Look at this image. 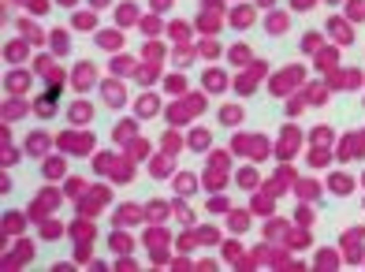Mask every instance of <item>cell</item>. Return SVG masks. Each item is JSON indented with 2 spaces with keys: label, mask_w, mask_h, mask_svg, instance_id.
<instances>
[{
  "label": "cell",
  "mask_w": 365,
  "mask_h": 272,
  "mask_svg": "<svg viewBox=\"0 0 365 272\" xmlns=\"http://www.w3.org/2000/svg\"><path fill=\"white\" fill-rule=\"evenodd\" d=\"M328 30H332V37H339V45H347V41H350V26H347V23H339V19H332Z\"/></svg>",
  "instance_id": "obj_1"
},
{
  "label": "cell",
  "mask_w": 365,
  "mask_h": 272,
  "mask_svg": "<svg viewBox=\"0 0 365 272\" xmlns=\"http://www.w3.org/2000/svg\"><path fill=\"white\" fill-rule=\"evenodd\" d=\"M149 172H153V175L160 179V175H168V172H171V161H168V157H157V161L149 164Z\"/></svg>",
  "instance_id": "obj_2"
},
{
  "label": "cell",
  "mask_w": 365,
  "mask_h": 272,
  "mask_svg": "<svg viewBox=\"0 0 365 272\" xmlns=\"http://www.w3.org/2000/svg\"><path fill=\"white\" fill-rule=\"evenodd\" d=\"M134 220H138V209H134V205H123L116 213V224H134Z\"/></svg>",
  "instance_id": "obj_3"
},
{
  "label": "cell",
  "mask_w": 365,
  "mask_h": 272,
  "mask_svg": "<svg viewBox=\"0 0 365 272\" xmlns=\"http://www.w3.org/2000/svg\"><path fill=\"white\" fill-rule=\"evenodd\" d=\"M97 45H104V49H119V34H116V30L97 34Z\"/></svg>",
  "instance_id": "obj_4"
},
{
  "label": "cell",
  "mask_w": 365,
  "mask_h": 272,
  "mask_svg": "<svg viewBox=\"0 0 365 272\" xmlns=\"http://www.w3.org/2000/svg\"><path fill=\"white\" fill-rule=\"evenodd\" d=\"M287 30V15H272L268 19V34H283Z\"/></svg>",
  "instance_id": "obj_5"
},
{
  "label": "cell",
  "mask_w": 365,
  "mask_h": 272,
  "mask_svg": "<svg viewBox=\"0 0 365 272\" xmlns=\"http://www.w3.org/2000/svg\"><path fill=\"white\" fill-rule=\"evenodd\" d=\"M138 19V8L134 4H119V23H134Z\"/></svg>",
  "instance_id": "obj_6"
},
{
  "label": "cell",
  "mask_w": 365,
  "mask_h": 272,
  "mask_svg": "<svg viewBox=\"0 0 365 272\" xmlns=\"http://www.w3.org/2000/svg\"><path fill=\"white\" fill-rule=\"evenodd\" d=\"M175 186H179V194H194V175H179Z\"/></svg>",
  "instance_id": "obj_7"
},
{
  "label": "cell",
  "mask_w": 365,
  "mask_h": 272,
  "mask_svg": "<svg viewBox=\"0 0 365 272\" xmlns=\"http://www.w3.org/2000/svg\"><path fill=\"white\" fill-rule=\"evenodd\" d=\"M332 190H335V194H350V179H347V175H335V179H332Z\"/></svg>",
  "instance_id": "obj_8"
},
{
  "label": "cell",
  "mask_w": 365,
  "mask_h": 272,
  "mask_svg": "<svg viewBox=\"0 0 365 272\" xmlns=\"http://www.w3.org/2000/svg\"><path fill=\"white\" fill-rule=\"evenodd\" d=\"M246 23H254V8H238V15H235V26H246Z\"/></svg>",
  "instance_id": "obj_9"
},
{
  "label": "cell",
  "mask_w": 365,
  "mask_h": 272,
  "mask_svg": "<svg viewBox=\"0 0 365 272\" xmlns=\"http://www.w3.org/2000/svg\"><path fill=\"white\" fill-rule=\"evenodd\" d=\"M298 194H302V198H317L321 186H317V183H298Z\"/></svg>",
  "instance_id": "obj_10"
},
{
  "label": "cell",
  "mask_w": 365,
  "mask_h": 272,
  "mask_svg": "<svg viewBox=\"0 0 365 272\" xmlns=\"http://www.w3.org/2000/svg\"><path fill=\"white\" fill-rule=\"evenodd\" d=\"M246 224H250V213H231V228L235 231H242Z\"/></svg>",
  "instance_id": "obj_11"
},
{
  "label": "cell",
  "mask_w": 365,
  "mask_h": 272,
  "mask_svg": "<svg viewBox=\"0 0 365 272\" xmlns=\"http://www.w3.org/2000/svg\"><path fill=\"white\" fill-rule=\"evenodd\" d=\"M350 19H365V0H350Z\"/></svg>",
  "instance_id": "obj_12"
},
{
  "label": "cell",
  "mask_w": 365,
  "mask_h": 272,
  "mask_svg": "<svg viewBox=\"0 0 365 272\" xmlns=\"http://www.w3.org/2000/svg\"><path fill=\"white\" fill-rule=\"evenodd\" d=\"M134 130H138V127H134L131 119H123V123L116 127V138H127V134H134Z\"/></svg>",
  "instance_id": "obj_13"
},
{
  "label": "cell",
  "mask_w": 365,
  "mask_h": 272,
  "mask_svg": "<svg viewBox=\"0 0 365 272\" xmlns=\"http://www.w3.org/2000/svg\"><path fill=\"white\" fill-rule=\"evenodd\" d=\"M8 231H19V228H23V217H19V213H8Z\"/></svg>",
  "instance_id": "obj_14"
},
{
  "label": "cell",
  "mask_w": 365,
  "mask_h": 272,
  "mask_svg": "<svg viewBox=\"0 0 365 272\" xmlns=\"http://www.w3.org/2000/svg\"><path fill=\"white\" fill-rule=\"evenodd\" d=\"M112 246H116L119 254H127V250L134 246V242H131V239H123V235H116V239H112Z\"/></svg>",
  "instance_id": "obj_15"
},
{
  "label": "cell",
  "mask_w": 365,
  "mask_h": 272,
  "mask_svg": "<svg viewBox=\"0 0 365 272\" xmlns=\"http://www.w3.org/2000/svg\"><path fill=\"white\" fill-rule=\"evenodd\" d=\"M317 41H321V34H306V37H302V49H306V52L317 49Z\"/></svg>",
  "instance_id": "obj_16"
},
{
  "label": "cell",
  "mask_w": 365,
  "mask_h": 272,
  "mask_svg": "<svg viewBox=\"0 0 365 272\" xmlns=\"http://www.w3.org/2000/svg\"><path fill=\"white\" fill-rule=\"evenodd\" d=\"M52 41H56V52H64V49H67V34H64V30H56V34H52Z\"/></svg>",
  "instance_id": "obj_17"
},
{
  "label": "cell",
  "mask_w": 365,
  "mask_h": 272,
  "mask_svg": "<svg viewBox=\"0 0 365 272\" xmlns=\"http://www.w3.org/2000/svg\"><path fill=\"white\" fill-rule=\"evenodd\" d=\"M45 146H49V142H45V138H41V134H34V138H30V153H41V149H45Z\"/></svg>",
  "instance_id": "obj_18"
},
{
  "label": "cell",
  "mask_w": 365,
  "mask_h": 272,
  "mask_svg": "<svg viewBox=\"0 0 365 272\" xmlns=\"http://www.w3.org/2000/svg\"><path fill=\"white\" fill-rule=\"evenodd\" d=\"M238 183H242V186H254V183H257V175L246 168V172H238Z\"/></svg>",
  "instance_id": "obj_19"
},
{
  "label": "cell",
  "mask_w": 365,
  "mask_h": 272,
  "mask_svg": "<svg viewBox=\"0 0 365 272\" xmlns=\"http://www.w3.org/2000/svg\"><path fill=\"white\" fill-rule=\"evenodd\" d=\"M224 82H227L224 75H209V90H224Z\"/></svg>",
  "instance_id": "obj_20"
},
{
  "label": "cell",
  "mask_w": 365,
  "mask_h": 272,
  "mask_svg": "<svg viewBox=\"0 0 365 272\" xmlns=\"http://www.w3.org/2000/svg\"><path fill=\"white\" fill-rule=\"evenodd\" d=\"M205 142H209V134H205V130H194V138H190V146H198V149H201Z\"/></svg>",
  "instance_id": "obj_21"
},
{
  "label": "cell",
  "mask_w": 365,
  "mask_h": 272,
  "mask_svg": "<svg viewBox=\"0 0 365 272\" xmlns=\"http://www.w3.org/2000/svg\"><path fill=\"white\" fill-rule=\"evenodd\" d=\"M153 108H157V105H153V97H142V105H138V112H142V116H149Z\"/></svg>",
  "instance_id": "obj_22"
},
{
  "label": "cell",
  "mask_w": 365,
  "mask_h": 272,
  "mask_svg": "<svg viewBox=\"0 0 365 272\" xmlns=\"http://www.w3.org/2000/svg\"><path fill=\"white\" fill-rule=\"evenodd\" d=\"M209 209H213V213H224L227 201H224V198H213V201H209Z\"/></svg>",
  "instance_id": "obj_23"
},
{
  "label": "cell",
  "mask_w": 365,
  "mask_h": 272,
  "mask_svg": "<svg viewBox=\"0 0 365 272\" xmlns=\"http://www.w3.org/2000/svg\"><path fill=\"white\" fill-rule=\"evenodd\" d=\"M75 26H82V30H86V26H93V15H79V19H75Z\"/></svg>",
  "instance_id": "obj_24"
},
{
  "label": "cell",
  "mask_w": 365,
  "mask_h": 272,
  "mask_svg": "<svg viewBox=\"0 0 365 272\" xmlns=\"http://www.w3.org/2000/svg\"><path fill=\"white\" fill-rule=\"evenodd\" d=\"M153 8H157V12H164V8H171V0H153Z\"/></svg>",
  "instance_id": "obj_25"
},
{
  "label": "cell",
  "mask_w": 365,
  "mask_h": 272,
  "mask_svg": "<svg viewBox=\"0 0 365 272\" xmlns=\"http://www.w3.org/2000/svg\"><path fill=\"white\" fill-rule=\"evenodd\" d=\"M317 4V0H294V8H298V12H302V8H313Z\"/></svg>",
  "instance_id": "obj_26"
},
{
  "label": "cell",
  "mask_w": 365,
  "mask_h": 272,
  "mask_svg": "<svg viewBox=\"0 0 365 272\" xmlns=\"http://www.w3.org/2000/svg\"><path fill=\"white\" fill-rule=\"evenodd\" d=\"M93 4H97V8H101V4H108V0H93Z\"/></svg>",
  "instance_id": "obj_27"
},
{
  "label": "cell",
  "mask_w": 365,
  "mask_h": 272,
  "mask_svg": "<svg viewBox=\"0 0 365 272\" xmlns=\"http://www.w3.org/2000/svg\"><path fill=\"white\" fill-rule=\"evenodd\" d=\"M60 4H75V0H60Z\"/></svg>",
  "instance_id": "obj_28"
}]
</instances>
